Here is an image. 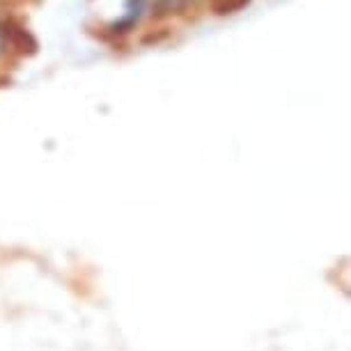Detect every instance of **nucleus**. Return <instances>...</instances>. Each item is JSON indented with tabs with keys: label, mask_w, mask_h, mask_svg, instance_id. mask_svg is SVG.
<instances>
[{
	"label": "nucleus",
	"mask_w": 351,
	"mask_h": 351,
	"mask_svg": "<svg viewBox=\"0 0 351 351\" xmlns=\"http://www.w3.org/2000/svg\"><path fill=\"white\" fill-rule=\"evenodd\" d=\"M189 5V0H156V8L161 14H175V12L184 10Z\"/></svg>",
	"instance_id": "f257e3e1"
},
{
	"label": "nucleus",
	"mask_w": 351,
	"mask_h": 351,
	"mask_svg": "<svg viewBox=\"0 0 351 351\" xmlns=\"http://www.w3.org/2000/svg\"><path fill=\"white\" fill-rule=\"evenodd\" d=\"M5 44H8V35H5V25H0V53L5 51Z\"/></svg>",
	"instance_id": "f03ea898"
}]
</instances>
